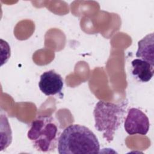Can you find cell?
Wrapping results in <instances>:
<instances>
[{"label":"cell","mask_w":154,"mask_h":154,"mask_svg":"<svg viewBox=\"0 0 154 154\" xmlns=\"http://www.w3.org/2000/svg\"><path fill=\"white\" fill-rule=\"evenodd\" d=\"M100 144L95 134L87 127L70 125L60 135L58 152L60 154L98 153Z\"/></svg>","instance_id":"cell-1"},{"label":"cell","mask_w":154,"mask_h":154,"mask_svg":"<svg viewBox=\"0 0 154 154\" xmlns=\"http://www.w3.org/2000/svg\"><path fill=\"white\" fill-rule=\"evenodd\" d=\"M126 106L125 102L116 104L103 100L96 104L93 111L94 127L108 143L113 140L116 131L122 124Z\"/></svg>","instance_id":"cell-2"},{"label":"cell","mask_w":154,"mask_h":154,"mask_svg":"<svg viewBox=\"0 0 154 154\" xmlns=\"http://www.w3.org/2000/svg\"><path fill=\"white\" fill-rule=\"evenodd\" d=\"M58 122L51 116H39L32 122L27 137L33 147L39 152L54 151L60 135Z\"/></svg>","instance_id":"cell-3"},{"label":"cell","mask_w":154,"mask_h":154,"mask_svg":"<svg viewBox=\"0 0 154 154\" xmlns=\"http://www.w3.org/2000/svg\"><path fill=\"white\" fill-rule=\"evenodd\" d=\"M124 128L129 135H145L150 128L149 118L141 110L136 108H131L128 110L125 118Z\"/></svg>","instance_id":"cell-4"},{"label":"cell","mask_w":154,"mask_h":154,"mask_svg":"<svg viewBox=\"0 0 154 154\" xmlns=\"http://www.w3.org/2000/svg\"><path fill=\"white\" fill-rule=\"evenodd\" d=\"M38 87L46 96L55 95L61 91L63 87V79L60 74L54 70H50L41 75Z\"/></svg>","instance_id":"cell-5"},{"label":"cell","mask_w":154,"mask_h":154,"mask_svg":"<svg viewBox=\"0 0 154 154\" xmlns=\"http://www.w3.org/2000/svg\"><path fill=\"white\" fill-rule=\"evenodd\" d=\"M154 36L153 33L148 34L138 42L136 57L154 66Z\"/></svg>","instance_id":"cell-6"},{"label":"cell","mask_w":154,"mask_h":154,"mask_svg":"<svg viewBox=\"0 0 154 154\" xmlns=\"http://www.w3.org/2000/svg\"><path fill=\"white\" fill-rule=\"evenodd\" d=\"M132 73L140 81L149 82L154 75V66L140 58H136L131 62Z\"/></svg>","instance_id":"cell-7"}]
</instances>
